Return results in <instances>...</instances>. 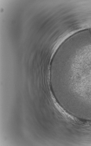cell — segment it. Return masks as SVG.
I'll return each instance as SVG.
<instances>
[{
  "label": "cell",
  "mask_w": 91,
  "mask_h": 146,
  "mask_svg": "<svg viewBox=\"0 0 91 146\" xmlns=\"http://www.w3.org/2000/svg\"><path fill=\"white\" fill-rule=\"evenodd\" d=\"M90 33H91V29H90Z\"/></svg>",
  "instance_id": "1"
}]
</instances>
